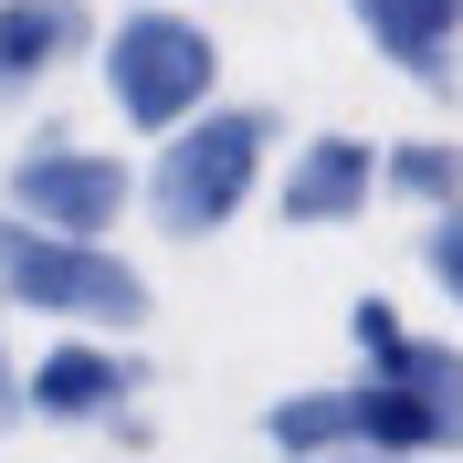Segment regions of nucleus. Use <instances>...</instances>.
<instances>
[{"label": "nucleus", "mask_w": 463, "mask_h": 463, "mask_svg": "<svg viewBox=\"0 0 463 463\" xmlns=\"http://www.w3.org/2000/svg\"><path fill=\"white\" fill-rule=\"evenodd\" d=\"M347 347H358V379H347L358 453L453 463L463 453V347L421 337L390 295H358V306H347Z\"/></svg>", "instance_id": "obj_1"}, {"label": "nucleus", "mask_w": 463, "mask_h": 463, "mask_svg": "<svg viewBox=\"0 0 463 463\" xmlns=\"http://www.w3.org/2000/svg\"><path fill=\"white\" fill-rule=\"evenodd\" d=\"M274 147H285V116L274 106H201L190 127H169V137L147 147L137 211L169 232V242H211V232H232L263 201Z\"/></svg>", "instance_id": "obj_2"}, {"label": "nucleus", "mask_w": 463, "mask_h": 463, "mask_svg": "<svg viewBox=\"0 0 463 463\" xmlns=\"http://www.w3.org/2000/svg\"><path fill=\"white\" fill-rule=\"evenodd\" d=\"M95 85H106L116 127L137 137H169L201 106H222V43L211 22H190L179 0H147V11H116L95 32Z\"/></svg>", "instance_id": "obj_3"}, {"label": "nucleus", "mask_w": 463, "mask_h": 463, "mask_svg": "<svg viewBox=\"0 0 463 463\" xmlns=\"http://www.w3.org/2000/svg\"><path fill=\"white\" fill-rule=\"evenodd\" d=\"M0 317H53V326H85V337H127L147 317V274L116 242L32 232L0 211Z\"/></svg>", "instance_id": "obj_4"}, {"label": "nucleus", "mask_w": 463, "mask_h": 463, "mask_svg": "<svg viewBox=\"0 0 463 463\" xmlns=\"http://www.w3.org/2000/svg\"><path fill=\"white\" fill-rule=\"evenodd\" d=\"M0 211L32 232H74V242H106L127 211H137V169L116 158V147H85L74 127H43V137L11 158L0 179Z\"/></svg>", "instance_id": "obj_5"}, {"label": "nucleus", "mask_w": 463, "mask_h": 463, "mask_svg": "<svg viewBox=\"0 0 463 463\" xmlns=\"http://www.w3.org/2000/svg\"><path fill=\"white\" fill-rule=\"evenodd\" d=\"M147 390V358L116 337H85V326H63L43 358L22 369V411L32 421H63V432H106V421H127Z\"/></svg>", "instance_id": "obj_6"}, {"label": "nucleus", "mask_w": 463, "mask_h": 463, "mask_svg": "<svg viewBox=\"0 0 463 463\" xmlns=\"http://www.w3.org/2000/svg\"><path fill=\"white\" fill-rule=\"evenodd\" d=\"M369 211H379V137L326 127V137L285 147V169H274V222L285 232H347Z\"/></svg>", "instance_id": "obj_7"}, {"label": "nucleus", "mask_w": 463, "mask_h": 463, "mask_svg": "<svg viewBox=\"0 0 463 463\" xmlns=\"http://www.w3.org/2000/svg\"><path fill=\"white\" fill-rule=\"evenodd\" d=\"M95 53V11L85 0H0V116L43 95L63 63Z\"/></svg>", "instance_id": "obj_8"}, {"label": "nucleus", "mask_w": 463, "mask_h": 463, "mask_svg": "<svg viewBox=\"0 0 463 463\" xmlns=\"http://www.w3.org/2000/svg\"><path fill=\"white\" fill-rule=\"evenodd\" d=\"M347 22L379 43V63H401L432 95L463 74V0H347Z\"/></svg>", "instance_id": "obj_9"}, {"label": "nucleus", "mask_w": 463, "mask_h": 463, "mask_svg": "<svg viewBox=\"0 0 463 463\" xmlns=\"http://www.w3.org/2000/svg\"><path fill=\"white\" fill-rule=\"evenodd\" d=\"M263 442H274L285 463H326V453H358V421H347V379L263 401Z\"/></svg>", "instance_id": "obj_10"}, {"label": "nucleus", "mask_w": 463, "mask_h": 463, "mask_svg": "<svg viewBox=\"0 0 463 463\" xmlns=\"http://www.w3.org/2000/svg\"><path fill=\"white\" fill-rule=\"evenodd\" d=\"M379 201H401V211H453L463 201V137H390L379 147Z\"/></svg>", "instance_id": "obj_11"}, {"label": "nucleus", "mask_w": 463, "mask_h": 463, "mask_svg": "<svg viewBox=\"0 0 463 463\" xmlns=\"http://www.w3.org/2000/svg\"><path fill=\"white\" fill-rule=\"evenodd\" d=\"M421 274H432V295H442V306L463 317V201L421 222Z\"/></svg>", "instance_id": "obj_12"}, {"label": "nucleus", "mask_w": 463, "mask_h": 463, "mask_svg": "<svg viewBox=\"0 0 463 463\" xmlns=\"http://www.w3.org/2000/svg\"><path fill=\"white\" fill-rule=\"evenodd\" d=\"M32 411H22V358H11V337H0V432H22Z\"/></svg>", "instance_id": "obj_13"}, {"label": "nucleus", "mask_w": 463, "mask_h": 463, "mask_svg": "<svg viewBox=\"0 0 463 463\" xmlns=\"http://www.w3.org/2000/svg\"><path fill=\"white\" fill-rule=\"evenodd\" d=\"M326 463H421V453H326Z\"/></svg>", "instance_id": "obj_14"}, {"label": "nucleus", "mask_w": 463, "mask_h": 463, "mask_svg": "<svg viewBox=\"0 0 463 463\" xmlns=\"http://www.w3.org/2000/svg\"><path fill=\"white\" fill-rule=\"evenodd\" d=\"M453 85H463V74H453Z\"/></svg>", "instance_id": "obj_15"}]
</instances>
